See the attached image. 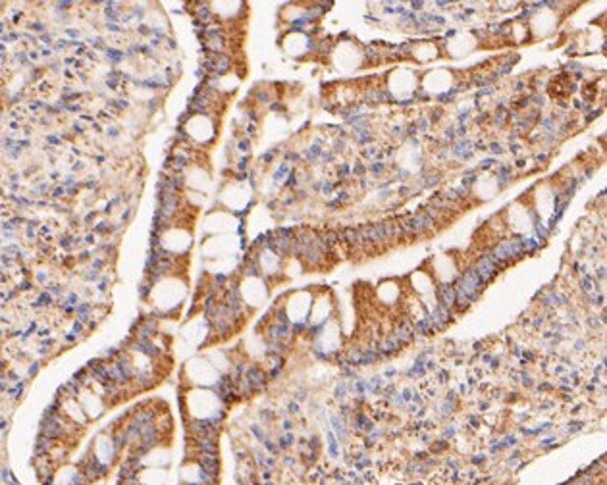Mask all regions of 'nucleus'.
Here are the masks:
<instances>
[{"label": "nucleus", "instance_id": "0eeeda50", "mask_svg": "<svg viewBox=\"0 0 607 485\" xmlns=\"http://www.w3.org/2000/svg\"><path fill=\"white\" fill-rule=\"evenodd\" d=\"M118 133H120L118 127H108L107 129V135L110 137V139H118Z\"/></svg>", "mask_w": 607, "mask_h": 485}, {"label": "nucleus", "instance_id": "f257e3e1", "mask_svg": "<svg viewBox=\"0 0 607 485\" xmlns=\"http://www.w3.org/2000/svg\"><path fill=\"white\" fill-rule=\"evenodd\" d=\"M166 474L162 468H141L135 474V484L137 485H164Z\"/></svg>", "mask_w": 607, "mask_h": 485}, {"label": "nucleus", "instance_id": "f3484780", "mask_svg": "<svg viewBox=\"0 0 607 485\" xmlns=\"http://www.w3.org/2000/svg\"><path fill=\"white\" fill-rule=\"evenodd\" d=\"M30 58L31 60H37V58H39V52H35V50H33V52H30Z\"/></svg>", "mask_w": 607, "mask_h": 485}, {"label": "nucleus", "instance_id": "6e6552de", "mask_svg": "<svg viewBox=\"0 0 607 485\" xmlns=\"http://www.w3.org/2000/svg\"><path fill=\"white\" fill-rule=\"evenodd\" d=\"M47 141H49L50 145H60V143H62V139H60V137H56V135H49V137H47Z\"/></svg>", "mask_w": 607, "mask_h": 485}, {"label": "nucleus", "instance_id": "7ed1b4c3", "mask_svg": "<svg viewBox=\"0 0 607 485\" xmlns=\"http://www.w3.org/2000/svg\"><path fill=\"white\" fill-rule=\"evenodd\" d=\"M89 45H91L93 49L107 50V45H104V41L100 39V37H91V39H89Z\"/></svg>", "mask_w": 607, "mask_h": 485}, {"label": "nucleus", "instance_id": "2eb2a0df", "mask_svg": "<svg viewBox=\"0 0 607 485\" xmlns=\"http://www.w3.org/2000/svg\"><path fill=\"white\" fill-rule=\"evenodd\" d=\"M66 33H68L69 37H78V35H79V31H76V30H68V31H66Z\"/></svg>", "mask_w": 607, "mask_h": 485}, {"label": "nucleus", "instance_id": "a211bd4d", "mask_svg": "<svg viewBox=\"0 0 607 485\" xmlns=\"http://www.w3.org/2000/svg\"><path fill=\"white\" fill-rule=\"evenodd\" d=\"M411 485H421V484H411Z\"/></svg>", "mask_w": 607, "mask_h": 485}, {"label": "nucleus", "instance_id": "9d476101", "mask_svg": "<svg viewBox=\"0 0 607 485\" xmlns=\"http://www.w3.org/2000/svg\"><path fill=\"white\" fill-rule=\"evenodd\" d=\"M31 30H33V31H45V25H43V23H31Z\"/></svg>", "mask_w": 607, "mask_h": 485}, {"label": "nucleus", "instance_id": "4468645a", "mask_svg": "<svg viewBox=\"0 0 607 485\" xmlns=\"http://www.w3.org/2000/svg\"><path fill=\"white\" fill-rule=\"evenodd\" d=\"M472 462H474V464H482V462H484V456H474Z\"/></svg>", "mask_w": 607, "mask_h": 485}, {"label": "nucleus", "instance_id": "1a4fd4ad", "mask_svg": "<svg viewBox=\"0 0 607 485\" xmlns=\"http://www.w3.org/2000/svg\"><path fill=\"white\" fill-rule=\"evenodd\" d=\"M41 43H43V45H52L54 41H52L50 35H43V37H41Z\"/></svg>", "mask_w": 607, "mask_h": 485}, {"label": "nucleus", "instance_id": "dca6fc26", "mask_svg": "<svg viewBox=\"0 0 607 485\" xmlns=\"http://www.w3.org/2000/svg\"><path fill=\"white\" fill-rule=\"evenodd\" d=\"M104 160H107V156H104V155H98V156H97V162H98V164H104Z\"/></svg>", "mask_w": 607, "mask_h": 485}, {"label": "nucleus", "instance_id": "f03ea898", "mask_svg": "<svg viewBox=\"0 0 607 485\" xmlns=\"http://www.w3.org/2000/svg\"><path fill=\"white\" fill-rule=\"evenodd\" d=\"M107 56H108V62L120 64V62H124V58H126V52H122V50L118 49H107Z\"/></svg>", "mask_w": 607, "mask_h": 485}, {"label": "nucleus", "instance_id": "ddd939ff", "mask_svg": "<svg viewBox=\"0 0 607 485\" xmlns=\"http://www.w3.org/2000/svg\"><path fill=\"white\" fill-rule=\"evenodd\" d=\"M85 187H89V189H97V181H95V179H91V181H87V183H85Z\"/></svg>", "mask_w": 607, "mask_h": 485}, {"label": "nucleus", "instance_id": "9b49d317", "mask_svg": "<svg viewBox=\"0 0 607 485\" xmlns=\"http://www.w3.org/2000/svg\"><path fill=\"white\" fill-rule=\"evenodd\" d=\"M74 131H78V133H83V131H85V127L81 126V124H74Z\"/></svg>", "mask_w": 607, "mask_h": 485}, {"label": "nucleus", "instance_id": "39448f33", "mask_svg": "<svg viewBox=\"0 0 607 485\" xmlns=\"http://www.w3.org/2000/svg\"><path fill=\"white\" fill-rule=\"evenodd\" d=\"M64 193H66V189H64V187H56V189H52V191H50V196H52V199H60V196H64Z\"/></svg>", "mask_w": 607, "mask_h": 485}, {"label": "nucleus", "instance_id": "f8f14e48", "mask_svg": "<svg viewBox=\"0 0 607 485\" xmlns=\"http://www.w3.org/2000/svg\"><path fill=\"white\" fill-rule=\"evenodd\" d=\"M95 216H97V212H89L87 216H85V222H93V220H95Z\"/></svg>", "mask_w": 607, "mask_h": 485}, {"label": "nucleus", "instance_id": "423d86ee", "mask_svg": "<svg viewBox=\"0 0 607 485\" xmlns=\"http://www.w3.org/2000/svg\"><path fill=\"white\" fill-rule=\"evenodd\" d=\"M137 30L141 35H153V27H148V25H145V23H141Z\"/></svg>", "mask_w": 607, "mask_h": 485}, {"label": "nucleus", "instance_id": "20e7f679", "mask_svg": "<svg viewBox=\"0 0 607 485\" xmlns=\"http://www.w3.org/2000/svg\"><path fill=\"white\" fill-rule=\"evenodd\" d=\"M107 27L108 31H114V33H124V27H120V23H114V21H108Z\"/></svg>", "mask_w": 607, "mask_h": 485}]
</instances>
